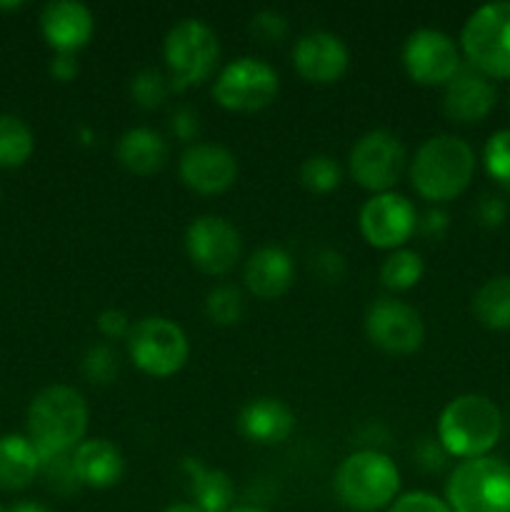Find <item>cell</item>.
I'll return each instance as SVG.
<instances>
[{"label": "cell", "mask_w": 510, "mask_h": 512, "mask_svg": "<svg viewBox=\"0 0 510 512\" xmlns=\"http://www.w3.org/2000/svg\"><path fill=\"white\" fill-rule=\"evenodd\" d=\"M408 175L420 198L435 205L448 203L468 190L475 175V153L458 135H433L415 150Z\"/></svg>", "instance_id": "1"}, {"label": "cell", "mask_w": 510, "mask_h": 512, "mask_svg": "<svg viewBox=\"0 0 510 512\" xmlns=\"http://www.w3.org/2000/svg\"><path fill=\"white\" fill-rule=\"evenodd\" d=\"M88 403L70 385L40 390L28 408V438L43 455L73 453L88 433Z\"/></svg>", "instance_id": "2"}, {"label": "cell", "mask_w": 510, "mask_h": 512, "mask_svg": "<svg viewBox=\"0 0 510 512\" xmlns=\"http://www.w3.org/2000/svg\"><path fill=\"white\" fill-rule=\"evenodd\" d=\"M503 435V413L480 393H465L450 400L438 418V443L448 458H485Z\"/></svg>", "instance_id": "3"}, {"label": "cell", "mask_w": 510, "mask_h": 512, "mask_svg": "<svg viewBox=\"0 0 510 512\" xmlns=\"http://www.w3.org/2000/svg\"><path fill=\"white\" fill-rule=\"evenodd\" d=\"M333 485L350 510L375 512L390 508L398 500L400 470L380 450H358L338 465Z\"/></svg>", "instance_id": "4"}, {"label": "cell", "mask_w": 510, "mask_h": 512, "mask_svg": "<svg viewBox=\"0 0 510 512\" xmlns=\"http://www.w3.org/2000/svg\"><path fill=\"white\" fill-rule=\"evenodd\" d=\"M460 48L473 70L490 80H510V0L485 3L470 13Z\"/></svg>", "instance_id": "5"}, {"label": "cell", "mask_w": 510, "mask_h": 512, "mask_svg": "<svg viewBox=\"0 0 510 512\" xmlns=\"http://www.w3.org/2000/svg\"><path fill=\"white\" fill-rule=\"evenodd\" d=\"M445 503L453 512H510V465L493 455L460 460L445 485Z\"/></svg>", "instance_id": "6"}, {"label": "cell", "mask_w": 510, "mask_h": 512, "mask_svg": "<svg viewBox=\"0 0 510 512\" xmlns=\"http://www.w3.org/2000/svg\"><path fill=\"white\" fill-rule=\"evenodd\" d=\"M163 58L173 90L205 83L220 63V40L208 23L183 18L168 30L163 40Z\"/></svg>", "instance_id": "7"}, {"label": "cell", "mask_w": 510, "mask_h": 512, "mask_svg": "<svg viewBox=\"0 0 510 512\" xmlns=\"http://www.w3.org/2000/svg\"><path fill=\"white\" fill-rule=\"evenodd\" d=\"M128 355L140 373L150 378H170L188 363V335L173 320L148 315L133 323L128 335Z\"/></svg>", "instance_id": "8"}, {"label": "cell", "mask_w": 510, "mask_h": 512, "mask_svg": "<svg viewBox=\"0 0 510 512\" xmlns=\"http://www.w3.org/2000/svg\"><path fill=\"white\" fill-rule=\"evenodd\" d=\"M278 93V70L253 55L230 60L213 83L215 103L230 113H258L268 108Z\"/></svg>", "instance_id": "9"}, {"label": "cell", "mask_w": 510, "mask_h": 512, "mask_svg": "<svg viewBox=\"0 0 510 512\" xmlns=\"http://www.w3.org/2000/svg\"><path fill=\"white\" fill-rule=\"evenodd\" d=\"M408 153L403 140L390 130H370L360 135L348 155L350 178L373 195L390 193L403 178Z\"/></svg>", "instance_id": "10"}, {"label": "cell", "mask_w": 510, "mask_h": 512, "mask_svg": "<svg viewBox=\"0 0 510 512\" xmlns=\"http://www.w3.org/2000/svg\"><path fill=\"white\" fill-rule=\"evenodd\" d=\"M403 68L418 85H448L463 60L455 40L435 28H418L403 45Z\"/></svg>", "instance_id": "11"}, {"label": "cell", "mask_w": 510, "mask_h": 512, "mask_svg": "<svg viewBox=\"0 0 510 512\" xmlns=\"http://www.w3.org/2000/svg\"><path fill=\"white\" fill-rule=\"evenodd\" d=\"M365 335L388 355H410L423 345L425 325L413 305L395 298H378L365 313Z\"/></svg>", "instance_id": "12"}, {"label": "cell", "mask_w": 510, "mask_h": 512, "mask_svg": "<svg viewBox=\"0 0 510 512\" xmlns=\"http://www.w3.org/2000/svg\"><path fill=\"white\" fill-rule=\"evenodd\" d=\"M360 235L378 250H400L418 228V213L405 195L380 193L365 200L360 208Z\"/></svg>", "instance_id": "13"}, {"label": "cell", "mask_w": 510, "mask_h": 512, "mask_svg": "<svg viewBox=\"0 0 510 512\" xmlns=\"http://www.w3.org/2000/svg\"><path fill=\"white\" fill-rule=\"evenodd\" d=\"M240 250V233L220 215H200L185 230L190 263L208 275H228L238 265Z\"/></svg>", "instance_id": "14"}, {"label": "cell", "mask_w": 510, "mask_h": 512, "mask_svg": "<svg viewBox=\"0 0 510 512\" xmlns=\"http://www.w3.org/2000/svg\"><path fill=\"white\" fill-rule=\"evenodd\" d=\"M178 173L193 193L220 195L238 178V160L218 143H193L180 155Z\"/></svg>", "instance_id": "15"}, {"label": "cell", "mask_w": 510, "mask_h": 512, "mask_svg": "<svg viewBox=\"0 0 510 512\" xmlns=\"http://www.w3.org/2000/svg\"><path fill=\"white\" fill-rule=\"evenodd\" d=\"M350 65L348 45L330 30H310L293 48V68L313 85H330L345 75Z\"/></svg>", "instance_id": "16"}, {"label": "cell", "mask_w": 510, "mask_h": 512, "mask_svg": "<svg viewBox=\"0 0 510 512\" xmlns=\"http://www.w3.org/2000/svg\"><path fill=\"white\" fill-rule=\"evenodd\" d=\"M495 103H498L495 83L470 65H463L455 78L445 85L443 110L455 123H480L493 113Z\"/></svg>", "instance_id": "17"}, {"label": "cell", "mask_w": 510, "mask_h": 512, "mask_svg": "<svg viewBox=\"0 0 510 512\" xmlns=\"http://www.w3.org/2000/svg\"><path fill=\"white\" fill-rule=\"evenodd\" d=\"M40 30L55 53L75 55L93 38L95 18L78 0H53L40 13Z\"/></svg>", "instance_id": "18"}, {"label": "cell", "mask_w": 510, "mask_h": 512, "mask_svg": "<svg viewBox=\"0 0 510 512\" xmlns=\"http://www.w3.org/2000/svg\"><path fill=\"white\" fill-rule=\"evenodd\" d=\"M245 288L260 300H275L285 295L293 285V258L280 245H263L245 263Z\"/></svg>", "instance_id": "19"}, {"label": "cell", "mask_w": 510, "mask_h": 512, "mask_svg": "<svg viewBox=\"0 0 510 512\" xmlns=\"http://www.w3.org/2000/svg\"><path fill=\"white\" fill-rule=\"evenodd\" d=\"M240 433L258 445H278L290 438L295 430V415L283 400L255 398L240 410Z\"/></svg>", "instance_id": "20"}, {"label": "cell", "mask_w": 510, "mask_h": 512, "mask_svg": "<svg viewBox=\"0 0 510 512\" xmlns=\"http://www.w3.org/2000/svg\"><path fill=\"white\" fill-rule=\"evenodd\" d=\"M73 463L83 488H113L125 473L123 453L118 445L105 438H85L73 450Z\"/></svg>", "instance_id": "21"}, {"label": "cell", "mask_w": 510, "mask_h": 512, "mask_svg": "<svg viewBox=\"0 0 510 512\" xmlns=\"http://www.w3.org/2000/svg\"><path fill=\"white\" fill-rule=\"evenodd\" d=\"M168 140L153 128H130L120 135L118 148H115V158L123 165L128 173L140 175H155L158 170L165 168L168 163Z\"/></svg>", "instance_id": "22"}, {"label": "cell", "mask_w": 510, "mask_h": 512, "mask_svg": "<svg viewBox=\"0 0 510 512\" xmlns=\"http://www.w3.org/2000/svg\"><path fill=\"white\" fill-rule=\"evenodd\" d=\"M183 470L188 475L190 503L203 512H228L233 508L235 485L228 473L205 468L198 458H185Z\"/></svg>", "instance_id": "23"}, {"label": "cell", "mask_w": 510, "mask_h": 512, "mask_svg": "<svg viewBox=\"0 0 510 512\" xmlns=\"http://www.w3.org/2000/svg\"><path fill=\"white\" fill-rule=\"evenodd\" d=\"M40 475V453L25 435L0 438V490L18 493Z\"/></svg>", "instance_id": "24"}, {"label": "cell", "mask_w": 510, "mask_h": 512, "mask_svg": "<svg viewBox=\"0 0 510 512\" xmlns=\"http://www.w3.org/2000/svg\"><path fill=\"white\" fill-rule=\"evenodd\" d=\"M473 313L488 330H510V275L485 280L473 295Z\"/></svg>", "instance_id": "25"}, {"label": "cell", "mask_w": 510, "mask_h": 512, "mask_svg": "<svg viewBox=\"0 0 510 512\" xmlns=\"http://www.w3.org/2000/svg\"><path fill=\"white\" fill-rule=\"evenodd\" d=\"M35 150L33 130L18 115H0V168H20Z\"/></svg>", "instance_id": "26"}, {"label": "cell", "mask_w": 510, "mask_h": 512, "mask_svg": "<svg viewBox=\"0 0 510 512\" xmlns=\"http://www.w3.org/2000/svg\"><path fill=\"white\" fill-rule=\"evenodd\" d=\"M425 265L420 253L410 248L393 250L388 258L380 265V280L388 290H395V293H403V290L415 288V285L423 280Z\"/></svg>", "instance_id": "27"}, {"label": "cell", "mask_w": 510, "mask_h": 512, "mask_svg": "<svg viewBox=\"0 0 510 512\" xmlns=\"http://www.w3.org/2000/svg\"><path fill=\"white\" fill-rule=\"evenodd\" d=\"M40 478L45 480L50 493L63 495V498H70V495H75L83 488V483L78 478V470H75L73 453L43 455L40 458Z\"/></svg>", "instance_id": "28"}, {"label": "cell", "mask_w": 510, "mask_h": 512, "mask_svg": "<svg viewBox=\"0 0 510 512\" xmlns=\"http://www.w3.org/2000/svg\"><path fill=\"white\" fill-rule=\"evenodd\" d=\"M300 183L310 190V193H333L343 183V168L330 155H310L300 165Z\"/></svg>", "instance_id": "29"}, {"label": "cell", "mask_w": 510, "mask_h": 512, "mask_svg": "<svg viewBox=\"0 0 510 512\" xmlns=\"http://www.w3.org/2000/svg\"><path fill=\"white\" fill-rule=\"evenodd\" d=\"M205 313L215 325L240 323L245 313V300L235 285H215L205 298Z\"/></svg>", "instance_id": "30"}, {"label": "cell", "mask_w": 510, "mask_h": 512, "mask_svg": "<svg viewBox=\"0 0 510 512\" xmlns=\"http://www.w3.org/2000/svg\"><path fill=\"white\" fill-rule=\"evenodd\" d=\"M173 90L168 75H163L155 68H145L130 80V95H133L135 105L143 110H155L158 105L165 103L168 93Z\"/></svg>", "instance_id": "31"}, {"label": "cell", "mask_w": 510, "mask_h": 512, "mask_svg": "<svg viewBox=\"0 0 510 512\" xmlns=\"http://www.w3.org/2000/svg\"><path fill=\"white\" fill-rule=\"evenodd\" d=\"M483 163L490 178L510 190V128L490 135L483 148Z\"/></svg>", "instance_id": "32"}, {"label": "cell", "mask_w": 510, "mask_h": 512, "mask_svg": "<svg viewBox=\"0 0 510 512\" xmlns=\"http://www.w3.org/2000/svg\"><path fill=\"white\" fill-rule=\"evenodd\" d=\"M83 373L95 385L113 383L115 375H118V353L105 343L93 345L83 355Z\"/></svg>", "instance_id": "33"}, {"label": "cell", "mask_w": 510, "mask_h": 512, "mask_svg": "<svg viewBox=\"0 0 510 512\" xmlns=\"http://www.w3.org/2000/svg\"><path fill=\"white\" fill-rule=\"evenodd\" d=\"M250 30L258 35L263 43H280L288 35V20L278 10H260L250 20Z\"/></svg>", "instance_id": "34"}, {"label": "cell", "mask_w": 510, "mask_h": 512, "mask_svg": "<svg viewBox=\"0 0 510 512\" xmlns=\"http://www.w3.org/2000/svg\"><path fill=\"white\" fill-rule=\"evenodd\" d=\"M388 512H453L445 500L438 495L425 493V490H415V493H405L390 505Z\"/></svg>", "instance_id": "35"}, {"label": "cell", "mask_w": 510, "mask_h": 512, "mask_svg": "<svg viewBox=\"0 0 510 512\" xmlns=\"http://www.w3.org/2000/svg\"><path fill=\"white\" fill-rule=\"evenodd\" d=\"M98 330L103 338L108 340H128L133 323H130L128 313L120 308H108L98 315Z\"/></svg>", "instance_id": "36"}, {"label": "cell", "mask_w": 510, "mask_h": 512, "mask_svg": "<svg viewBox=\"0 0 510 512\" xmlns=\"http://www.w3.org/2000/svg\"><path fill=\"white\" fill-rule=\"evenodd\" d=\"M475 218H478V223L483 228H500L505 223V218H508V205L498 195H483L478 200V205H475Z\"/></svg>", "instance_id": "37"}, {"label": "cell", "mask_w": 510, "mask_h": 512, "mask_svg": "<svg viewBox=\"0 0 510 512\" xmlns=\"http://www.w3.org/2000/svg\"><path fill=\"white\" fill-rule=\"evenodd\" d=\"M313 270L325 280V283H340L345 275V260L338 250L323 248L315 253Z\"/></svg>", "instance_id": "38"}, {"label": "cell", "mask_w": 510, "mask_h": 512, "mask_svg": "<svg viewBox=\"0 0 510 512\" xmlns=\"http://www.w3.org/2000/svg\"><path fill=\"white\" fill-rule=\"evenodd\" d=\"M170 130H173V135L178 140H195L200 133V123H198V113H195L193 108H188V105H180V108H175L173 113H170Z\"/></svg>", "instance_id": "39"}, {"label": "cell", "mask_w": 510, "mask_h": 512, "mask_svg": "<svg viewBox=\"0 0 510 512\" xmlns=\"http://www.w3.org/2000/svg\"><path fill=\"white\" fill-rule=\"evenodd\" d=\"M450 228L448 213L440 208H428L423 215H418V233L428 240H440Z\"/></svg>", "instance_id": "40"}, {"label": "cell", "mask_w": 510, "mask_h": 512, "mask_svg": "<svg viewBox=\"0 0 510 512\" xmlns=\"http://www.w3.org/2000/svg\"><path fill=\"white\" fill-rule=\"evenodd\" d=\"M415 458H418V463L423 465V470H428V473H438V470L445 465V460H448V453H445L443 445L438 443V438H425L423 443L415 448Z\"/></svg>", "instance_id": "41"}, {"label": "cell", "mask_w": 510, "mask_h": 512, "mask_svg": "<svg viewBox=\"0 0 510 512\" xmlns=\"http://www.w3.org/2000/svg\"><path fill=\"white\" fill-rule=\"evenodd\" d=\"M50 73L60 83H68V80H73L78 75V60H75V55L55 53L53 63H50Z\"/></svg>", "instance_id": "42"}, {"label": "cell", "mask_w": 510, "mask_h": 512, "mask_svg": "<svg viewBox=\"0 0 510 512\" xmlns=\"http://www.w3.org/2000/svg\"><path fill=\"white\" fill-rule=\"evenodd\" d=\"M10 512H53V510L45 508V505H40V503H18L10 508Z\"/></svg>", "instance_id": "43"}, {"label": "cell", "mask_w": 510, "mask_h": 512, "mask_svg": "<svg viewBox=\"0 0 510 512\" xmlns=\"http://www.w3.org/2000/svg\"><path fill=\"white\" fill-rule=\"evenodd\" d=\"M165 512H203V510L195 508L193 503H173V505H168V510Z\"/></svg>", "instance_id": "44"}, {"label": "cell", "mask_w": 510, "mask_h": 512, "mask_svg": "<svg viewBox=\"0 0 510 512\" xmlns=\"http://www.w3.org/2000/svg\"><path fill=\"white\" fill-rule=\"evenodd\" d=\"M228 512H268L263 508H255V505H233Z\"/></svg>", "instance_id": "45"}, {"label": "cell", "mask_w": 510, "mask_h": 512, "mask_svg": "<svg viewBox=\"0 0 510 512\" xmlns=\"http://www.w3.org/2000/svg\"><path fill=\"white\" fill-rule=\"evenodd\" d=\"M23 8V3H0V10H18Z\"/></svg>", "instance_id": "46"}, {"label": "cell", "mask_w": 510, "mask_h": 512, "mask_svg": "<svg viewBox=\"0 0 510 512\" xmlns=\"http://www.w3.org/2000/svg\"><path fill=\"white\" fill-rule=\"evenodd\" d=\"M0 512H10V510H8V508H5V505H3V503H0Z\"/></svg>", "instance_id": "47"}, {"label": "cell", "mask_w": 510, "mask_h": 512, "mask_svg": "<svg viewBox=\"0 0 510 512\" xmlns=\"http://www.w3.org/2000/svg\"><path fill=\"white\" fill-rule=\"evenodd\" d=\"M508 108H510V93H508Z\"/></svg>", "instance_id": "48"}]
</instances>
